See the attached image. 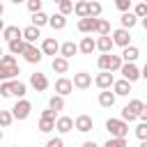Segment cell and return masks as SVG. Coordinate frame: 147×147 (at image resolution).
<instances>
[{
  "label": "cell",
  "instance_id": "obj_1",
  "mask_svg": "<svg viewBox=\"0 0 147 147\" xmlns=\"http://www.w3.org/2000/svg\"><path fill=\"white\" fill-rule=\"evenodd\" d=\"M96 64H99V69H101V71H108V74H113V71H119V67H122V60H119V55L103 53V55H99Z\"/></svg>",
  "mask_w": 147,
  "mask_h": 147
},
{
  "label": "cell",
  "instance_id": "obj_2",
  "mask_svg": "<svg viewBox=\"0 0 147 147\" xmlns=\"http://www.w3.org/2000/svg\"><path fill=\"white\" fill-rule=\"evenodd\" d=\"M106 131L110 133V138H126L129 136V124L117 119V117H110V119H106Z\"/></svg>",
  "mask_w": 147,
  "mask_h": 147
},
{
  "label": "cell",
  "instance_id": "obj_3",
  "mask_svg": "<svg viewBox=\"0 0 147 147\" xmlns=\"http://www.w3.org/2000/svg\"><path fill=\"white\" fill-rule=\"evenodd\" d=\"M142 110H145V103H142L140 99H133V101H129V103L122 108V117H119V119H122V122H133Z\"/></svg>",
  "mask_w": 147,
  "mask_h": 147
},
{
  "label": "cell",
  "instance_id": "obj_4",
  "mask_svg": "<svg viewBox=\"0 0 147 147\" xmlns=\"http://www.w3.org/2000/svg\"><path fill=\"white\" fill-rule=\"evenodd\" d=\"M30 110H32V103H30L28 99H18L9 113H11V117H14V119H28Z\"/></svg>",
  "mask_w": 147,
  "mask_h": 147
},
{
  "label": "cell",
  "instance_id": "obj_5",
  "mask_svg": "<svg viewBox=\"0 0 147 147\" xmlns=\"http://www.w3.org/2000/svg\"><path fill=\"white\" fill-rule=\"evenodd\" d=\"M23 57H25V62H30V64H39L41 62V51L37 48V46H32V44H25V48H23V53H21Z\"/></svg>",
  "mask_w": 147,
  "mask_h": 147
},
{
  "label": "cell",
  "instance_id": "obj_6",
  "mask_svg": "<svg viewBox=\"0 0 147 147\" xmlns=\"http://www.w3.org/2000/svg\"><path fill=\"white\" fill-rule=\"evenodd\" d=\"M119 74L124 76L126 83H136V80L140 78V69H138L136 64H122V67H119Z\"/></svg>",
  "mask_w": 147,
  "mask_h": 147
},
{
  "label": "cell",
  "instance_id": "obj_7",
  "mask_svg": "<svg viewBox=\"0 0 147 147\" xmlns=\"http://www.w3.org/2000/svg\"><path fill=\"white\" fill-rule=\"evenodd\" d=\"M74 129H76V131H80V133H87V131H92V129H94V122H92V117H90V115H78V117L74 119Z\"/></svg>",
  "mask_w": 147,
  "mask_h": 147
},
{
  "label": "cell",
  "instance_id": "obj_8",
  "mask_svg": "<svg viewBox=\"0 0 147 147\" xmlns=\"http://www.w3.org/2000/svg\"><path fill=\"white\" fill-rule=\"evenodd\" d=\"M113 44H117V46H122V48H126V46H131V34H129V30H122V28H117L115 32H113Z\"/></svg>",
  "mask_w": 147,
  "mask_h": 147
},
{
  "label": "cell",
  "instance_id": "obj_9",
  "mask_svg": "<svg viewBox=\"0 0 147 147\" xmlns=\"http://www.w3.org/2000/svg\"><path fill=\"white\" fill-rule=\"evenodd\" d=\"M71 85H74V87H78V90H87V87L92 85V76H90V74H85V71H78V74H74Z\"/></svg>",
  "mask_w": 147,
  "mask_h": 147
},
{
  "label": "cell",
  "instance_id": "obj_10",
  "mask_svg": "<svg viewBox=\"0 0 147 147\" xmlns=\"http://www.w3.org/2000/svg\"><path fill=\"white\" fill-rule=\"evenodd\" d=\"M94 83H96V87H99V90H110V87H113V83H115V76H113V74H108V71H101V74H96Z\"/></svg>",
  "mask_w": 147,
  "mask_h": 147
},
{
  "label": "cell",
  "instance_id": "obj_11",
  "mask_svg": "<svg viewBox=\"0 0 147 147\" xmlns=\"http://www.w3.org/2000/svg\"><path fill=\"white\" fill-rule=\"evenodd\" d=\"M55 92H57V96H62V99H64L67 94H71V92H74L71 80H69V78H64V76H62V78H57V80H55Z\"/></svg>",
  "mask_w": 147,
  "mask_h": 147
},
{
  "label": "cell",
  "instance_id": "obj_12",
  "mask_svg": "<svg viewBox=\"0 0 147 147\" xmlns=\"http://www.w3.org/2000/svg\"><path fill=\"white\" fill-rule=\"evenodd\" d=\"M41 37V32H39V28H32V25H28V28H23L21 30V39L25 41V44H32L34 46V41Z\"/></svg>",
  "mask_w": 147,
  "mask_h": 147
},
{
  "label": "cell",
  "instance_id": "obj_13",
  "mask_svg": "<svg viewBox=\"0 0 147 147\" xmlns=\"http://www.w3.org/2000/svg\"><path fill=\"white\" fill-rule=\"evenodd\" d=\"M39 51H41V55H53V57H55V55H57V51H60V44H57L53 37H46Z\"/></svg>",
  "mask_w": 147,
  "mask_h": 147
},
{
  "label": "cell",
  "instance_id": "obj_14",
  "mask_svg": "<svg viewBox=\"0 0 147 147\" xmlns=\"http://www.w3.org/2000/svg\"><path fill=\"white\" fill-rule=\"evenodd\" d=\"M30 85H32L37 92H44V90L48 87V78H46L44 74H39V71H34V74H30Z\"/></svg>",
  "mask_w": 147,
  "mask_h": 147
},
{
  "label": "cell",
  "instance_id": "obj_15",
  "mask_svg": "<svg viewBox=\"0 0 147 147\" xmlns=\"http://www.w3.org/2000/svg\"><path fill=\"white\" fill-rule=\"evenodd\" d=\"M60 57H64V60H69V57H74L76 53H78V44H74V41H64V44H60Z\"/></svg>",
  "mask_w": 147,
  "mask_h": 147
},
{
  "label": "cell",
  "instance_id": "obj_16",
  "mask_svg": "<svg viewBox=\"0 0 147 147\" xmlns=\"http://www.w3.org/2000/svg\"><path fill=\"white\" fill-rule=\"evenodd\" d=\"M18 74H21L18 64H14V67H0V83L2 80H16Z\"/></svg>",
  "mask_w": 147,
  "mask_h": 147
},
{
  "label": "cell",
  "instance_id": "obj_17",
  "mask_svg": "<svg viewBox=\"0 0 147 147\" xmlns=\"http://www.w3.org/2000/svg\"><path fill=\"white\" fill-rule=\"evenodd\" d=\"M129 92H131V83H126L124 78L113 83V94H115V96H126Z\"/></svg>",
  "mask_w": 147,
  "mask_h": 147
},
{
  "label": "cell",
  "instance_id": "obj_18",
  "mask_svg": "<svg viewBox=\"0 0 147 147\" xmlns=\"http://www.w3.org/2000/svg\"><path fill=\"white\" fill-rule=\"evenodd\" d=\"M55 129H57L60 133H69V131L74 129V119H71V117H67V115H62V117H57V119H55Z\"/></svg>",
  "mask_w": 147,
  "mask_h": 147
},
{
  "label": "cell",
  "instance_id": "obj_19",
  "mask_svg": "<svg viewBox=\"0 0 147 147\" xmlns=\"http://www.w3.org/2000/svg\"><path fill=\"white\" fill-rule=\"evenodd\" d=\"M94 46H96V48L101 51V55H103V53H113V46H115V44H113L110 34H108V37H99V39L94 41Z\"/></svg>",
  "mask_w": 147,
  "mask_h": 147
},
{
  "label": "cell",
  "instance_id": "obj_20",
  "mask_svg": "<svg viewBox=\"0 0 147 147\" xmlns=\"http://www.w3.org/2000/svg\"><path fill=\"white\" fill-rule=\"evenodd\" d=\"M78 51H80L83 55H92V51H96L94 39H92V37H83V39H80V44H78Z\"/></svg>",
  "mask_w": 147,
  "mask_h": 147
},
{
  "label": "cell",
  "instance_id": "obj_21",
  "mask_svg": "<svg viewBox=\"0 0 147 147\" xmlns=\"http://www.w3.org/2000/svg\"><path fill=\"white\" fill-rule=\"evenodd\" d=\"M51 67H53V71L55 74H67L69 71V60H64V57H53V62H51Z\"/></svg>",
  "mask_w": 147,
  "mask_h": 147
},
{
  "label": "cell",
  "instance_id": "obj_22",
  "mask_svg": "<svg viewBox=\"0 0 147 147\" xmlns=\"http://www.w3.org/2000/svg\"><path fill=\"white\" fill-rule=\"evenodd\" d=\"M99 106H103V108H113V106H115V94H113L110 90L99 92Z\"/></svg>",
  "mask_w": 147,
  "mask_h": 147
},
{
  "label": "cell",
  "instance_id": "obj_23",
  "mask_svg": "<svg viewBox=\"0 0 147 147\" xmlns=\"http://www.w3.org/2000/svg\"><path fill=\"white\" fill-rule=\"evenodd\" d=\"M48 25H51L53 30H64V25H67V16H62V14H53V16H48Z\"/></svg>",
  "mask_w": 147,
  "mask_h": 147
},
{
  "label": "cell",
  "instance_id": "obj_24",
  "mask_svg": "<svg viewBox=\"0 0 147 147\" xmlns=\"http://www.w3.org/2000/svg\"><path fill=\"white\" fill-rule=\"evenodd\" d=\"M94 28H96V18H80V21H78V30H80L83 34L94 32Z\"/></svg>",
  "mask_w": 147,
  "mask_h": 147
},
{
  "label": "cell",
  "instance_id": "obj_25",
  "mask_svg": "<svg viewBox=\"0 0 147 147\" xmlns=\"http://www.w3.org/2000/svg\"><path fill=\"white\" fill-rule=\"evenodd\" d=\"M2 37H5L7 41L21 39V28H18V25H5V30H2Z\"/></svg>",
  "mask_w": 147,
  "mask_h": 147
},
{
  "label": "cell",
  "instance_id": "obj_26",
  "mask_svg": "<svg viewBox=\"0 0 147 147\" xmlns=\"http://www.w3.org/2000/svg\"><path fill=\"white\" fill-rule=\"evenodd\" d=\"M119 23H122V30H131V28L138 23V18L133 16V11H126V14L119 16Z\"/></svg>",
  "mask_w": 147,
  "mask_h": 147
},
{
  "label": "cell",
  "instance_id": "obj_27",
  "mask_svg": "<svg viewBox=\"0 0 147 147\" xmlns=\"http://www.w3.org/2000/svg\"><path fill=\"white\" fill-rule=\"evenodd\" d=\"M48 110H53V113L64 110V99H62V96H57V94H53V96L48 99Z\"/></svg>",
  "mask_w": 147,
  "mask_h": 147
},
{
  "label": "cell",
  "instance_id": "obj_28",
  "mask_svg": "<svg viewBox=\"0 0 147 147\" xmlns=\"http://www.w3.org/2000/svg\"><path fill=\"white\" fill-rule=\"evenodd\" d=\"M94 32H99V37H108V34H110V23H108L106 18H96Z\"/></svg>",
  "mask_w": 147,
  "mask_h": 147
},
{
  "label": "cell",
  "instance_id": "obj_29",
  "mask_svg": "<svg viewBox=\"0 0 147 147\" xmlns=\"http://www.w3.org/2000/svg\"><path fill=\"white\" fill-rule=\"evenodd\" d=\"M55 129V117H41L39 119V131L41 133H51Z\"/></svg>",
  "mask_w": 147,
  "mask_h": 147
},
{
  "label": "cell",
  "instance_id": "obj_30",
  "mask_svg": "<svg viewBox=\"0 0 147 147\" xmlns=\"http://www.w3.org/2000/svg\"><path fill=\"white\" fill-rule=\"evenodd\" d=\"M25 92H28L25 83H21V80H11V94H14V96L23 99V96H25Z\"/></svg>",
  "mask_w": 147,
  "mask_h": 147
},
{
  "label": "cell",
  "instance_id": "obj_31",
  "mask_svg": "<svg viewBox=\"0 0 147 147\" xmlns=\"http://www.w3.org/2000/svg\"><path fill=\"white\" fill-rule=\"evenodd\" d=\"M23 48H25V41H23V39H14V41H9V55H21Z\"/></svg>",
  "mask_w": 147,
  "mask_h": 147
},
{
  "label": "cell",
  "instance_id": "obj_32",
  "mask_svg": "<svg viewBox=\"0 0 147 147\" xmlns=\"http://www.w3.org/2000/svg\"><path fill=\"white\" fill-rule=\"evenodd\" d=\"M101 16V2H87V18H99Z\"/></svg>",
  "mask_w": 147,
  "mask_h": 147
},
{
  "label": "cell",
  "instance_id": "obj_33",
  "mask_svg": "<svg viewBox=\"0 0 147 147\" xmlns=\"http://www.w3.org/2000/svg\"><path fill=\"white\" fill-rule=\"evenodd\" d=\"M46 23H48V16H46L44 11L32 14V28H41V25H46Z\"/></svg>",
  "mask_w": 147,
  "mask_h": 147
},
{
  "label": "cell",
  "instance_id": "obj_34",
  "mask_svg": "<svg viewBox=\"0 0 147 147\" xmlns=\"http://www.w3.org/2000/svg\"><path fill=\"white\" fill-rule=\"evenodd\" d=\"M57 9H60L57 14L67 16L69 11H74V2H71V0H60V2H57Z\"/></svg>",
  "mask_w": 147,
  "mask_h": 147
},
{
  "label": "cell",
  "instance_id": "obj_35",
  "mask_svg": "<svg viewBox=\"0 0 147 147\" xmlns=\"http://www.w3.org/2000/svg\"><path fill=\"white\" fill-rule=\"evenodd\" d=\"M74 11H76L78 18H87V2H83V0L76 2V5H74Z\"/></svg>",
  "mask_w": 147,
  "mask_h": 147
},
{
  "label": "cell",
  "instance_id": "obj_36",
  "mask_svg": "<svg viewBox=\"0 0 147 147\" xmlns=\"http://www.w3.org/2000/svg\"><path fill=\"white\" fill-rule=\"evenodd\" d=\"M11 122H14L11 113H9V110H0V129H7Z\"/></svg>",
  "mask_w": 147,
  "mask_h": 147
},
{
  "label": "cell",
  "instance_id": "obj_37",
  "mask_svg": "<svg viewBox=\"0 0 147 147\" xmlns=\"http://www.w3.org/2000/svg\"><path fill=\"white\" fill-rule=\"evenodd\" d=\"M103 147H129V145H126V138H108Z\"/></svg>",
  "mask_w": 147,
  "mask_h": 147
},
{
  "label": "cell",
  "instance_id": "obj_38",
  "mask_svg": "<svg viewBox=\"0 0 147 147\" xmlns=\"http://www.w3.org/2000/svg\"><path fill=\"white\" fill-rule=\"evenodd\" d=\"M133 16H136V18H145V16H147V2H138Z\"/></svg>",
  "mask_w": 147,
  "mask_h": 147
},
{
  "label": "cell",
  "instance_id": "obj_39",
  "mask_svg": "<svg viewBox=\"0 0 147 147\" xmlns=\"http://www.w3.org/2000/svg\"><path fill=\"white\" fill-rule=\"evenodd\" d=\"M0 94L2 96H11V80H2L0 83Z\"/></svg>",
  "mask_w": 147,
  "mask_h": 147
},
{
  "label": "cell",
  "instance_id": "obj_40",
  "mask_svg": "<svg viewBox=\"0 0 147 147\" xmlns=\"http://www.w3.org/2000/svg\"><path fill=\"white\" fill-rule=\"evenodd\" d=\"M136 136L140 138V142H142V140H147V124H142V122H140V124L136 126Z\"/></svg>",
  "mask_w": 147,
  "mask_h": 147
},
{
  "label": "cell",
  "instance_id": "obj_41",
  "mask_svg": "<svg viewBox=\"0 0 147 147\" xmlns=\"http://www.w3.org/2000/svg\"><path fill=\"white\" fill-rule=\"evenodd\" d=\"M115 5H117V9H119L122 14H126V11H131V0H117Z\"/></svg>",
  "mask_w": 147,
  "mask_h": 147
},
{
  "label": "cell",
  "instance_id": "obj_42",
  "mask_svg": "<svg viewBox=\"0 0 147 147\" xmlns=\"http://www.w3.org/2000/svg\"><path fill=\"white\" fill-rule=\"evenodd\" d=\"M28 9H30L32 14L41 11V0H28Z\"/></svg>",
  "mask_w": 147,
  "mask_h": 147
},
{
  "label": "cell",
  "instance_id": "obj_43",
  "mask_svg": "<svg viewBox=\"0 0 147 147\" xmlns=\"http://www.w3.org/2000/svg\"><path fill=\"white\" fill-rule=\"evenodd\" d=\"M14 64H16L14 55H2L0 57V67H14Z\"/></svg>",
  "mask_w": 147,
  "mask_h": 147
},
{
  "label": "cell",
  "instance_id": "obj_44",
  "mask_svg": "<svg viewBox=\"0 0 147 147\" xmlns=\"http://www.w3.org/2000/svg\"><path fill=\"white\" fill-rule=\"evenodd\" d=\"M46 147H64V140H62V138H51V140L46 142Z\"/></svg>",
  "mask_w": 147,
  "mask_h": 147
},
{
  "label": "cell",
  "instance_id": "obj_45",
  "mask_svg": "<svg viewBox=\"0 0 147 147\" xmlns=\"http://www.w3.org/2000/svg\"><path fill=\"white\" fill-rule=\"evenodd\" d=\"M41 117H55V113H53V110H48V108H46V110H44V113H41Z\"/></svg>",
  "mask_w": 147,
  "mask_h": 147
},
{
  "label": "cell",
  "instance_id": "obj_46",
  "mask_svg": "<svg viewBox=\"0 0 147 147\" xmlns=\"http://www.w3.org/2000/svg\"><path fill=\"white\" fill-rule=\"evenodd\" d=\"M83 147H99L94 140H87V142H83Z\"/></svg>",
  "mask_w": 147,
  "mask_h": 147
},
{
  "label": "cell",
  "instance_id": "obj_47",
  "mask_svg": "<svg viewBox=\"0 0 147 147\" xmlns=\"http://www.w3.org/2000/svg\"><path fill=\"white\" fill-rule=\"evenodd\" d=\"M2 14H5V5L0 2V16H2Z\"/></svg>",
  "mask_w": 147,
  "mask_h": 147
},
{
  "label": "cell",
  "instance_id": "obj_48",
  "mask_svg": "<svg viewBox=\"0 0 147 147\" xmlns=\"http://www.w3.org/2000/svg\"><path fill=\"white\" fill-rule=\"evenodd\" d=\"M2 30H5V23H2V18H0V32H2Z\"/></svg>",
  "mask_w": 147,
  "mask_h": 147
},
{
  "label": "cell",
  "instance_id": "obj_49",
  "mask_svg": "<svg viewBox=\"0 0 147 147\" xmlns=\"http://www.w3.org/2000/svg\"><path fill=\"white\" fill-rule=\"evenodd\" d=\"M140 147H147V140H142V142H140Z\"/></svg>",
  "mask_w": 147,
  "mask_h": 147
},
{
  "label": "cell",
  "instance_id": "obj_50",
  "mask_svg": "<svg viewBox=\"0 0 147 147\" xmlns=\"http://www.w3.org/2000/svg\"><path fill=\"white\" fill-rule=\"evenodd\" d=\"M0 140H2V129H0Z\"/></svg>",
  "mask_w": 147,
  "mask_h": 147
},
{
  "label": "cell",
  "instance_id": "obj_51",
  "mask_svg": "<svg viewBox=\"0 0 147 147\" xmlns=\"http://www.w3.org/2000/svg\"><path fill=\"white\" fill-rule=\"evenodd\" d=\"M0 57H2V48H0Z\"/></svg>",
  "mask_w": 147,
  "mask_h": 147
},
{
  "label": "cell",
  "instance_id": "obj_52",
  "mask_svg": "<svg viewBox=\"0 0 147 147\" xmlns=\"http://www.w3.org/2000/svg\"><path fill=\"white\" fill-rule=\"evenodd\" d=\"M14 147H21V145H14Z\"/></svg>",
  "mask_w": 147,
  "mask_h": 147
}]
</instances>
